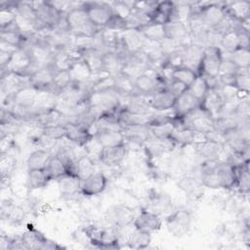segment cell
Returning <instances> with one entry per match:
<instances>
[{
	"mask_svg": "<svg viewBox=\"0 0 250 250\" xmlns=\"http://www.w3.org/2000/svg\"><path fill=\"white\" fill-rule=\"evenodd\" d=\"M65 20L73 35L94 37L100 31V27L90 21L87 11L84 8V2L75 3L72 9L65 14Z\"/></svg>",
	"mask_w": 250,
	"mask_h": 250,
	"instance_id": "obj_1",
	"label": "cell"
},
{
	"mask_svg": "<svg viewBox=\"0 0 250 250\" xmlns=\"http://www.w3.org/2000/svg\"><path fill=\"white\" fill-rule=\"evenodd\" d=\"M121 95L113 88L92 92L88 99V104L99 115L103 112L114 111L120 108Z\"/></svg>",
	"mask_w": 250,
	"mask_h": 250,
	"instance_id": "obj_2",
	"label": "cell"
},
{
	"mask_svg": "<svg viewBox=\"0 0 250 250\" xmlns=\"http://www.w3.org/2000/svg\"><path fill=\"white\" fill-rule=\"evenodd\" d=\"M199 18L202 23L208 29L218 26L227 17L225 3L218 2H200Z\"/></svg>",
	"mask_w": 250,
	"mask_h": 250,
	"instance_id": "obj_3",
	"label": "cell"
},
{
	"mask_svg": "<svg viewBox=\"0 0 250 250\" xmlns=\"http://www.w3.org/2000/svg\"><path fill=\"white\" fill-rule=\"evenodd\" d=\"M223 60L222 51L219 46H210L204 48L198 75L219 77L221 62Z\"/></svg>",
	"mask_w": 250,
	"mask_h": 250,
	"instance_id": "obj_4",
	"label": "cell"
},
{
	"mask_svg": "<svg viewBox=\"0 0 250 250\" xmlns=\"http://www.w3.org/2000/svg\"><path fill=\"white\" fill-rule=\"evenodd\" d=\"M28 86H30L29 76L12 71H1L0 87L2 98L14 96Z\"/></svg>",
	"mask_w": 250,
	"mask_h": 250,
	"instance_id": "obj_5",
	"label": "cell"
},
{
	"mask_svg": "<svg viewBox=\"0 0 250 250\" xmlns=\"http://www.w3.org/2000/svg\"><path fill=\"white\" fill-rule=\"evenodd\" d=\"M88 18L92 23L104 28L113 15L110 3L107 2H84Z\"/></svg>",
	"mask_w": 250,
	"mask_h": 250,
	"instance_id": "obj_6",
	"label": "cell"
},
{
	"mask_svg": "<svg viewBox=\"0 0 250 250\" xmlns=\"http://www.w3.org/2000/svg\"><path fill=\"white\" fill-rule=\"evenodd\" d=\"M191 224V213L187 209H178L171 212L166 218V227L170 233L182 236L188 232Z\"/></svg>",
	"mask_w": 250,
	"mask_h": 250,
	"instance_id": "obj_7",
	"label": "cell"
},
{
	"mask_svg": "<svg viewBox=\"0 0 250 250\" xmlns=\"http://www.w3.org/2000/svg\"><path fill=\"white\" fill-rule=\"evenodd\" d=\"M203 53L204 48L197 44L190 42L185 45L181 52V65L193 70L198 75Z\"/></svg>",
	"mask_w": 250,
	"mask_h": 250,
	"instance_id": "obj_8",
	"label": "cell"
},
{
	"mask_svg": "<svg viewBox=\"0 0 250 250\" xmlns=\"http://www.w3.org/2000/svg\"><path fill=\"white\" fill-rule=\"evenodd\" d=\"M133 226L138 230H142L151 234L161 229L162 221L159 215H157L156 213L148 209H142L140 213L136 215Z\"/></svg>",
	"mask_w": 250,
	"mask_h": 250,
	"instance_id": "obj_9",
	"label": "cell"
},
{
	"mask_svg": "<svg viewBox=\"0 0 250 250\" xmlns=\"http://www.w3.org/2000/svg\"><path fill=\"white\" fill-rule=\"evenodd\" d=\"M120 107L130 113L146 115L154 112L148 104V97H144L139 94L121 97Z\"/></svg>",
	"mask_w": 250,
	"mask_h": 250,
	"instance_id": "obj_10",
	"label": "cell"
},
{
	"mask_svg": "<svg viewBox=\"0 0 250 250\" xmlns=\"http://www.w3.org/2000/svg\"><path fill=\"white\" fill-rule=\"evenodd\" d=\"M55 70L49 64L36 69L30 76V86L39 92L52 94Z\"/></svg>",
	"mask_w": 250,
	"mask_h": 250,
	"instance_id": "obj_11",
	"label": "cell"
},
{
	"mask_svg": "<svg viewBox=\"0 0 250 250\" xmlns=\"http://www.w3.org/2000/svg\"><path fill=\"white\" fill-rule=\"evenodd\" d=\"M66 128L65 140L77 146H86L94 140V133L80 124L67 122L64 124Z\"/></svg>",
	"mask_w": 250,
	"mask_h": 250,
	"instance_id": "obj_12",
	"label": "cell"
},
{
	"mask_svg": "<svg viewBox=\"0 0 250 250\" xmlns=\"http://www.w3.org/2000/svg\"><path fill=\"white\" fill-rule=\"evenodd\" d=\"M135 217L136 214L134 212V209L124 204L112 206L107 211V220L112 225V227H115L117 229L125 228L133 224Z\"/></svg>",
	"mask_w": 250,
	"mask_h": 250,
	"instance_id": "obj_13",
	"label": "cell"
},
{
	"mask_svg": "<svg viewBox=\"0 0 250 250\" xmlns=\"http://www.w3.org/2000/svg\"><path fill=\"white\" fill-rule=\"evenodd\" d=\"M123 52L127 55L137 53L142 50L146 38L138 28H128L119 33Z\"/></svg>",
	"mask_w": 250,
	"mask_h": 250,
	"instance_id": "obj_14",
	"label": "cell"
},
{
	"mask_svg": "<svg viewBox=\"0 0 250 250\" xmlns=\"http://www.w3.org/2000/svg\"><path fill=\"white\" fill-rule=\"evenodd\" d=\"M107 178L102 172H94L82 181L81 194L85 196L99 195L104 191L107 186Z\"/></svg>",
	"mask_w": 250,
	"mask_h": 250,
	"instance_id": "obj_15",
	"label": "cell"
},
{
	"mask_svg": "<svg viewBox=\"0 0 250 250\" xmlns=\"http://www.w3.org/2000/svg\"><path fill=\"white\" fill-rule=\"evenodd\" d=\"M127 155V144L102 147L99 153V161L107 167L119 165Z\"/></svg>",
	"mask_w": 250,
	"mask_h": 250,
	"instance_id": "obj_16",
	"label": "cell"
},
{
	"mask_svg": "<svg viewBox=\"0 0 250 250\" xmlns=\"http://www.w3.org/2000/svg\"><path fill=\"white\" fill-rule=\"evenodd\" d=\"M193 146L195 147V153L203 158V160H221L220 156L225 150L224 144L207 139L197 142Z\"/></svg>",
	"mask_w": 250,
	"mask_h": 250,
	"instance_id": "obj_17",
	"label": "cell"
},
{
	"mask_svg": "<svg viewBox=\"0 0 250 250\" xmlns=\"http://www.w3.org/2000/svg\"><path fill=\"white\" fill-rule=\"evenodd\" d=\"M165 38L177 41L183 45H187L190 42H188V39L190 41L189 30L187 22L182 21L173 20L164 24Z\"/></svg>",
	"mask_w": 250,
	"mask_h": 250,
	"instance_id": "obj_18",
	"label": "cell"
},
{
	"mask_svg": "<svg viewBox=\"0 0 250 250\" xmlns=\"http://www.w3.org/2000/svg\"><path fill=\"white\" fill-rule=\"evenodd\" d=\"M56 181L62 195L70 196L81 193L82 180L77 174L73 172H67Z\"/></svg>",
	"mask_w": 250,
	"mask_h": 250,
	"instance_id": "obj_19",
	"label": "cell"
},
{
	"mask_svg": "<svg viewBox=\"0 0 250 250\" xmlns=\"http://www.w3.org/2000/svg\"><path fill=\"white\" fill-rule=\"evenodd\" d=\"M217 175L221 188L232 189L236 185V167L227 160H220L217 166Z\"/></svg>",
	"mask_w": 250,
	"mask_h": 250,
	"instance_id": "obj_20",
	"label": "cell"
},
{
	"mask_svg": "<svg viewBox=\"0 0 250 250\" xmlns=\"http://www.w3.org/2000/svg\"><path fill=\"white\" fill-rule=\"evenodd\" d=\"M94 139L102 146H114L125 145V137L122 131L111 129H99L94 132Z\"/></svg>",
	"mask_w": 250,
	"mask_h": 250,
	"instance_id": "obj_21",
	"label": "cell"
},
{
	"mask_svg": "<svg viewBox=\"0 0 250 250\" xmlns=\"http://www.w3.org/2000/svg\"><path fill=\"white\" fill-rule=\"evenodd\" d=\"M176 98L166 89L148 97V104L154 112H165L173 109Z\"/></svg>",
	"mask_w": 250,
	"mask_h": 250,
	"instance_id": "obj_22",
	"label": "cell"
},
{
	"mask_svg": "<svg viewBox=\"0 0 250 250\" xmlns=\"http://www.w3.org/2000/svg\"><path fill=\"white\" fill-rule=\"evenodd\" d=\"M27 123L38 128H45L56 124H64V116L57 107H55L32 116Z\"/></svg>",
	"mask_w": 250,
	"mask_h": 250,
	"instance_id": "obj_23",
	"label": "cell"
},
{
	"mask_svg": "<svg viewBox=\"0 0 250 250\" xmlns=\"http://www.w3.org/2000/svg\"><path fill=\"white\" fill-rule=\"evenodd\" d=\"M127 54H121L117 52H105L104 53V72L115 77L122 72L125 58Z\"/></svg>",
	"mask_w": 250,
	"mask_h": 250,
	"instance_id": "obj_24",
	"label": "cell"
},
{
	"mask_svg": "<svg viewBox=\"0 0 250 250\" xmlns=\"http://www.w3.org/2000/svg\"><path fill=\"white\" fill-rule=\"evenodd\" d=\"M126 144L131 143L134 145H145L152 137L147 125H139V126H130L123 127L122 130Z\"/></svg>",
	"mask_w": 250,
	"mask_h": 250,
	"instance_id": "obj_25",
	"label": "cell"
},
{
	"mask_svg": "<svg viewBox=\"0 0 250 250\" xmlns=\"http://www.w3.org/2000/svg\"><path fill=\"white\" fill-rule=\"evenodd\" d=\"M175 13V2L161 1L157 2L154 10L150 13L151 22L164 25L173 20Z\"/></svg>",
	"mask_w": 250,
	"mask_h": 250,
	"instance_id": "obj_26",
	"label": "cell"
},
{
	"mask_svg": "<svg viewBox=\"0 0 250 250\" xmlns=\"http://www.w3.org/2000/svg\"><path fill=\"white\" fill-rule=\"evenodd\" d=\"M200 105L201 104L187 90L180 97L176 98L172 110L176 117H183Z\"/></svg>",
	"mask_w": 250,
	"mask_h": 250,
	"instance_id": "obj_27",
	"label": "cell"
},
{
	"mask_svg": "<svg viewBox=\"0 0 250 250\" xmlns=\"http://www.w3.org/2000/svg\"><path fill=\"white\" fill-rule=\"evenodd\" d=\"M227 15L236 21L243 22L249 21L250 18V3L248 1H234L225 3Z\"/></svg>",
	"mask_w": 250,
	"mask_h": 250,
	"instance_id": "obj_28",
	"label": "cell"
},
{
	"mask_svg": "<svg viewBox=\"0 0 250 250\" xmlns=\"http://www.w3.org/2000/svg\"><path fill=\"white\" fill-rule=\"evenodd\" d=\"M170 138L173 140V142L177 146H181L194 145L195 143L203 141L205 139L204 135L187 128H184V129L176 128Z\"/></svg>",
	"mask_w": 250,
	"mask_h": 250,
	"instance_id": "obj_29",
	"label": "cell"
},
{
	"mask_svg": "<svg viewBox=\"0 0 250 250\" xmlns=\"http://www.w3.org/2000/svg\"><path fill=\"white\" fill-rule=\"evenodd\" d=\"M148 204V210L160 215L166 213L172 208V199L167 193L155 192L149 196Z\"/></svg>",
	"mask_w": 250,
	"mask_h": 250,
	"instance_id": "obj_30",
	"label": "cell"
},
{
	"mask_svg": "<svg viewBox=\"0 0 250 250\" xmlns=\"http://www.w3.org/2000/svg\"><path fill=\"white\" fill-rule=\"evenodd\" d=\"M82 59L89 66L93 75L104 72V53L92 49L82 53Z\"/></svg>",
	"mask_w": 250,
	"mask_h": 250,
	"instance_id": "obj_31",
	"label": "cell"
},
{
	"mask_svg": "<svg viewBox=\"0 0 250 250\" xmlns=\"http://www.w3.org/2000/svg\"><path fill=\"white\" fill-rule=\"evenodd\" d=\"M236 167V185L235 188L239 193L248 195L250 190V174H249V160L244 161Z\"/></svg>",
	"mask_w": 250,
	"mask_h": 250,
	"instance_id": "obj_32",
	"label": "cell"
},
{
	"mask_svg": "<svg viewBox=\"0 0 250 250\" xmlns=\"http://www.w3.org/2000/svg\"><path fill=\"white\" fill-rule=\"evenodd\" d=\"M51 150L38 148L33 150L27 157L26 165L27 170H34V169H45L49 159L52 156Z\"/></svg>",
	"mask_w": 250,
	"mask_h": 250,
	"instance_id": "obj_33",
	"label": "cell"
},
{
	"mask_svg": "<svg viewBox=\"0 0 250 250\" xmlns=\"http://www.w3.org/2000/svg\"><path fill=\"white\" fill-rule=\"evenodd\" d=\"M25 249H42L43 244L47 237L44 236L42 232H40L35 228L28 227L26 230L21 234Z\"/></svg>",
	"mask_w": 250,
	"mask_h": 250,
	"instance_id": "obj_34",
	"label": "cell"
},
{
	"mask_svg": "<svg viewBox=\"0 0 250 250\" xmlns=\"http://www.w3.org/2000/svg\"><path fill=\"white\" fill-rule=\"evenodd\" d=\"M69 73L71 76V80L76 83H85L91 80L93 74L87 65V63L83 61V59L76 61L70 67Z\"/></svg>",
	"mask_w": 250,
	"mask_h": 250,
	"instance_id": "obj_35",
	"label": "cell"
},
{
	"mask_svg": "<svg viewBox=\"0 0 250 250\" xmlns=\"http://www.w3.org/2000/svg\"><path fill=\"white\" fill-rule=\"evenodd\" d=\"M222 51V50H221ZM223 58L230 61L237 68H250V50L237 48L229 54L222 52Z\"/></svg>",
	"mask_w": 250,
	"mask_h": 250,
	"instance_id": "obj_36",
	"label": "cell"
},
{
	"mask_svg": "<svg viewBox=\"0 0 250 250\" xmlns=\"http://www.w3.org/2000/svg\"><path fill=\"white\" fill-rule=\"evenodd\" d=\"M152 113L146 114V115L133 114V113H130V112H127V111L123 110L120 107V110H119V122H120L122 127L139 126V125H147L148 126Z\"/></svg>",
	"mask_w": 250,
	"mask_h": 250,
	"instance_id": "obj_37",
	"label": "cell"
},
{
	"mask_svg": "<svg viewBox=\"0 0 250 250\" xmlns=\"http://www.w3.org/2000/svg\"><path fill=\"white\" fill-rule=\"evenodd\" d=\"M96 169L95 161L89 154H83L77 157L75 161L74 172L79 176V178L83 181L91 174H93Z\"/></svg>",
	"mask_w": 250,
	"mask_h": 250,
	"instance_id": "obj_38",
	"label": "cell"
},
{
	"mask_svg": "<svg viewBox=\"0 0 250 250\" xmlns=\"http://www.w3.org/2000/svg\"><path fill=\"white\" fill-rule=\"evenodd\" d=\"M139 30L142 32L146 40L151 41V42H157L160 43L165 38V31H164V25L149 22L142 27L139 28Z\"/></svg>",
	"mask_w": 250,
	"mask_h": 250,
	"instance_id": "obj_39",
	"label": "cell"
},
{
	"mask_svg": "<svg viewBox=\"0 0 250 250\" xmlns=\"http://www.w3.org/2000/svg\"><path fill=\"white\" fill-rule=\"evenodd\" d=\"M52 180L45 169H34L28 170L27 182L31 188L38 189L45 188Z\"/></svg>",
	"mask_w": 250,
	"mask_h": 250,
	"instance_id": "obj_40",
	"label": "cell"
},
{
	"mask_svg": "<svg viewBox=\"0 0 250 250\" xmlns=\"http://www.w3.org/2000/svg\"><path fill=\"white\" fill-rule=\"evenodd\" d=\"M23 216L24 212L21 206L8 202V200L7 203L5 201L2 202L1 217L3 220L7 219L11 223H19L23 219Z\"/></svg>",
	"mask_w": 250,
	"mask_h": 250,
	"instance_id": "obj_41",
	"label": "cell"
},
{
	"mask_svg": "<svg viewBox=\"0 0 250 250\" xmlns=\"http://www.w3.org/2000/svg\"><path fill=\"white\" fill-rule=\"evenodd\" d=\"M119 236L117 228L111 227L108 229H102L99 248H119Z\"/></svg>",
	"mask_w": 250,
	"mask_h": 250,
	"instance_id": "obj_42",
	"label": "cell"
},
{
	"mask_svg": "<svg viewBox=\"0 0 250 250\" xmlns=\"http://www.w3.org/2000/svg\"><path fill=\"white\" fill-rule=\"evenodd\" d=\"M220 49L222 52L226 54H229L239 48V42H238V34L237 31L234 28H231L225 33L222 34L220 44Z\"/></svg>",
	"mask_w": 250,
	"mask_h": 250,
	"instance_id": "obj_43",
	"label": "cell"
},
{
	"mask_svg": "<svg viewBox=\"0 0 250 250\" xmlns=\"http://www.w3.org/2000/svg\"><path fill=\"white\" fill-rule=\"evenodd\" d=\"M45 170L48 173V175L52 181L59 179L60 177H62V175H64L65 173L68 172L64 163L54 153L52 154L51 158L49 159V161L45 167Z\"/></svg>",
	"mask_w": 250,
	"mask_h": 250,
	"instance_id": "obj_44",
	"label": "cell"
},
{
	"mask_svg": "<svg viewBox=\"0 0 250 250\" xmlns=\"http://www.w3.org/2000/svg\"><path fill=\"white\" fill-rule=\"evenodd\" d=\"M72 82L69 70H55L53 80L52 95L58 98L62 91H63Z\"/></svg>",
	"mask_w": 250,
	"mask_h": 250,
	"instance_id": "obj_45",
	"label": "cell"
},
{
	"mask_svg": "<svg viewBox=\"0 0 250 250\" xmlns=\"http://www.w3.org/2000/svg\"><path fill=\"white\" fill-rule=\"evenodd\" d=\"M151 241V234L138 230L135 229V231L130 233L128 239H127V244L130 248L133 249H145L148 247Z\"/></svg>",
	"mask_w": 250,
	"mask_h": 250,
	"instance_id": "obj_46",
	"label": "cell"
},
{
	"mask_svg": "<svg viewBox=\"0 0 250 250\" xmlns=\"http://www.w3.org/2000/svg\"><path fill=\"white\" fill-rule=\"evenodd\" d=\"M114 80H115L114 88L121 95V97L137 94L134 86V79H132L131 77L123 73H120L114 77Z\"/></svg>",
	"mask_w": 250,
	"mask_h": 250,
	"instance_id": "obj_47",
	"label": "cell"
},
{
	"mask_svg": "<svg viewBox=\"0 0 250 250\" xmlns=\"http://www.w3.org/2000/svg\"><path fill=\"white\" fill-rule=\"evenodd\" d=\"M188 92L201 104L209 92V87L202 75H197L188 88Z\"/></svg>",
	"mask_w": 250,
	"mask_h": 250,
	"instance_id": "obj_48",
	"label": "cell"
},
{
	"mask_svg": "<svg viewBox=\"0 0 250 250\" xmlns=\"http://www.w3.org/2000/svg\"><path fill=\"white\" fill-rule=\"evenodd\" d=\"M197 74L193 70L185 67V66H177L172 69L171 72V79L178 80L184 84H186L188 87L193 82V80L196 78Z\"/></svg>",
	"mask_w": 250,
	"mask_h": 250,
	"instance_id": "obj_49",
	"label": "cell"
},
{
	"mask_svg": "<svg viewBox=\"0 0 250 250\" xmlns=\"http://www.w3.org/2000/svg\"><path fill=\"white\" fill-rule=\"evenodd\" d=\"M250 68H238L237 73L234 75L233 87L244 93H249L250 91Z\"/></svg>",
	"mask_w": 250,
	"mask_h": 250,
	"instance_id": "obj_50",
	"label": "cell"
},
{
	"mask_svg": "<svg viewBox=\"0 0 250 250\" xmlns=\"http://www.w3.org/2000/svg\"><path fill=\"white\" fill-rule=\"evenodd\" d=\"M17 165V159L16 157L11 154L10 152L1 153L0 156V171H1V177L2 180L5 178H9L11 173L14 171Z\"/></svg>",
	"mask_w": 250,
	"mask_h": 250,
	"instance_id": "obj_51",
	"label": "cell"
},
{
	"mask_svg": "<svg viewBox=\"0 0 250 250\" xmlns=\"http://www.w3.org/2000/svg\"><path fill=\"white\" fill-rule=\"evenodd\" d=\"M42 133L44 136L48 137L49 139L54 140L56 142H60L65 139L66 128L64 124L61 123V124H56V125L42 128Z\"/></svg>",
	"mask_w": 250,
	"mask_h": 250,
	"instance_id": "obj_52",
	"label": "cell"
},
{
	"mask_svg": "<svg viewBox=\"0 0 250 250\" xmlns=\"http://www.w3.org/2000/svg\"><path fill=\"white\" fill-rule=\"evenodd\" d=\"M104 28L120 33V32L124 31V30H126L128 28L127 27L126 19L121 17V16H119L118 14L113 13L112 17L110 18V20L107 21V23L105 24V26Z\"/></svg>",
	"mask_w": 250,
	"mask_h": 250,
	"instance_id": "obj_53",
	"label": "cell"
},
{
	"mask_svg": "<svg viewBox=\"0 0 250 250\" xmlns=\"http://www.w3.org/2000/svg\"><path fill=\"white\" fill-rule=\"evenodd\" d=\"M188 87L186 84L174 79H170L166 86V90L169 91L175 98H178L182 94H184L188 90Z\"/></svg>",
	"mask_w": 250,
	"mask_h": 250,
	"instance_id": "obj_54",
	"label": "cell"
},
{
	"mask_svg": "<svg viewBox=\"0 0 250 250\" xmlns=\"http://www.w3.org/2000/svg\"><path fill=\"white\" fill-rule=\"evenodd\" d=\"M179 186L185 191L192 192L194 189H196V188L198 186V182L193 178L186 177V178H183L181 180V182L179 183Z\"/></svg>",
	"mask_w": 250,
	"mask_h": 250,
	"instance_id": "obj_55",
	"label": "cell"
},
{
	"mask_svg": "<svg viewBox=\"0 0 250 250\" xmlns=\"http://www.w3.org/2000/svg\"><path fill=\"white\" fill-rule=\"evenodd\" d=\"M16 53V52H15ZM14 52H8V51H3V50H0V66H1V69L5 68L8 66V64L10 63L14 54Z\"/></svg>",
	"mask_w": 250,
	"mask_h": 250,
	"instance_id": "obj_56",
	"label": "cell"
}]
</instances>
